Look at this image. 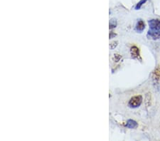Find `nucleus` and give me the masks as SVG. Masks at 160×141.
<instances>
[{
  "mask_svg": "<svg viewBox=\"0 0 160 141\" xmlns=\"http://www.w3.org/2000/svg\"><path fill=\"white\" fill-rule=\"evenodd\" d=\"M142 96H140V95L132 97L130 101H129L128 106L130 108H135L140 106L142 103Z\"/></svg>",
  "mask_w": 160,
  "mask_h": 141,
  "instance_id": "obj_1",
  "label": "nucleus"
},
{
  "mask_svg": "<svg viewBox=\"0 0 160 141\" xmlns=\"http://www.w3.org/2000/svg\"><path fill=\"white\" fill-rule=\"evenodd\" d=\"M136 30L138 31V32H142V31L145 29V24H144V21L140 19L139 21L137 22L136 24Z\"/></svg>",
  "mask_w": 160,
  "mask_h": 141,
  "instance_id": "obj_6",
  "label": "nucleus"
},
{
  "mask_svg": "<svg viewBox=\"0 0 160 141\" xmlns=\"http://www.w3.org/2000/svg\"><path fill=\"white\" fill-rule=\"evenodd\" d=\"M153 80L156 83L160 81V66H157L153 73Z\"/></svg>",
  "mask_w": 160,
  "mask_h": 141,
  "instance_id": "obj_5",
  "label": "nucleus"
},
{
  "mask_svg": "<svg viewBox=\"0 0 160 141\" xmlns=\"http://www.w3.org/2000/svg\"><path fill=\"white\" fill-rule=\"evenodd\" d=\"M149 26L152 30H159L160 29V20L159 19H151L149 20Z\"/></svg>",
  "mask_w": 160,
  "mask_h": 141,
  "instance_id": "obj_4",
  "label": "nucleus"
},
{
  "mask_svg": "<svg viewBox=\"0 0 160 141\" xmlns=\"http://www.w3.org/2000/svg\"><path fill=\"white\" fill-rule=\"evenodd\" d=\"M148 38H150L152 40H157L160 39V31L159 30H149L148 34Z\"/></svg>",
  "mask_w": 160,
  "mask_h": 141,
  "instance_id": "obj_3",
  "label": "nucleus"
},
{
  "mask_svg": "<svg viewBox=\"0 0 160 141\" xmlns=\"http://www.w3.org/2000/svg\"><path fill=\"white\" fill-rule=\"evenodd\" d=\"M118 46V42H112L110 44V47L111 49H113V48H115L116 47Z\"/></svg>",
  "mask_w": 160,
  "mask_h": 141,
  "instance_id": "obj_11",
  "label": "nucleus"
},
{
  "mask_svg": "<svg viewBox=\"0 0 160 141\" xmlns=\"http://www.w3.org/2000/svg\"><path fill=\"white\" fill-rule=\"evenodd\" d=\"M126 126L128 128H130V129H135V128H138V124L135 120H128L127 121V123H126Z\"/></svg>",
  "mask_w": 160,
  "mask_h": 141,
  "instance_id": "obj_7",
  "label": "nucleus"
},
{
  "mask_svg": "<svg viewBox=\"0 0 160 141\" xmlns=\"http://www.w3.org/2000/svg\"><path fill=\"white\" fill-rule=\"evenodd\" d=\"M130 53L131 56L133 58H136V59L141 60V56H140V48L136 46H132L130 48Z\"/></svg>",
  "mask_w": 160,
  "mask_h": 141,
  "instance_id": "obj_2",
  "label": "nucleus"
},
{
  "mask_svg": "<svg viewBox=\"0 0 160 141\" xmlns=\"http://www.w3.org/2000/svg\"><path fill=\"white\" fill-rule=\"evenodd\" d=\"M148 1V0H141V1H140L138 3V4L136 5V7H135V9L136 10H138V9H140L141 7H142V5L145 3V2Z\"/></svg>",
  "mask_w": 160,
  "mask_h": 141,
  "instance_id": "obj_9",
  "label": "nucleus"
},
{
  "mask_svg": "<svg viewBox=\"0 0 160 141\" xmlns=\"http://www.w3.org/2000/svg\"><path fill=\"white\" fill-rule=\"evenodd\" d=\"M145 104L147 106H149L151 105V93H147L145 97Z\"/></svg>",
  "mask_w": 160,
  "mask_h": 141,
  "instance_id": "obj_8",
  "label": "nucleus"
},
{
  "mask_svg": "<svg viewBox=\"0 0 160 141\" xmlns=\"http://www.w3.org/2000/svg\"><path fill=\"white\" fill-rule=\"evenodd\" d=\"M117 26V22L115 19H112L110 21V29H113V28L116 27Z\"/></svg>",
  "mask_w": 160,
  "mask_h": 141,
  "instance_id": "obj_10",
  "label": "nucleus"
},
{
  "mask_svg": "<svg viewBox=\"0 0 160 141\" xmlns=\"http://www.w3.org/2000/svg\"><path fill=\"white\" fill-rule=\"evenodd\" d=\"M114 36H116L115 34H113V32H110V38H112Z\"/></svg>",
  "mask_w": 160,
  "mask_h": 141,
  "instance_id": "obj_12",
  "label": "nucleus"
}]
</instances>
